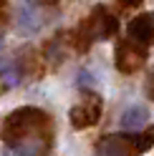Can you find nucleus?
Returning <instances> with one entry per match:
<instances>
[{
	"instance_id": "nucleus-14",
	"label": "nucleus",
	"mask_w": 154,
	"mask_h": 156,
	"mask_svg": "<svg viewBox=\"0 0 154 156\" xmlns=\"http://www.w3.org/2000/svg\"><path fill=\"white\" fill-rule=\"evenodd\" d=\"M119 3H121V5H127V8H137L141 0H119Z\"/></svg>"
},
{
	"instance_id": "nucleus-3",
	"label": "nucleus",
	"mask_w": 154,
	"mask_h": 156,
	"mask_svg": "<svg viewBox=\"0 0 154 156\" xmlns=\"http://www.w3.org/2000/svg\"><path fill=\"white\" fill-rule=\"evenodd\" d=\"M154 146V131L147 133H114L96 144V156H139Z\"/></svg>"
},
{
	"instance_id": "nucleus-12",
	"label": "nucleus",
	"mask_w": 154,
	"mask_h": 156,
	"mask_svg": "<svg viewBox=\"0 0 154 156\" xmlns=\"http://www.w3.org/2000/svg\"><path fill=\"white\" fill-rule=\"evenodd\" d=\"M8 18V0H0V23H5Z\"/></svg>"
},
{
	"instance_id": "nucleus-6",
	"label": "nucleus",
	"mask_w": 154,
	"mask_h": 156,
	"mask_svg": "<svg viewBox=\"0 0 154 156\" xmlns=\"http://www.w3.org/2000/svg\"><path fill=\"white\" fill-rule=\"evenodd\" d=\"M147 63V53H144V45L139 43H119L116 45V68L121 73H134Z\"/></svg>"
},
{
	"instance_id": "nucleus-16",
	"label": "nucleus",
	"mask_w": 154,
	"mask_h": 156,
	"mask_svg": "<svg viewBox=\"0 0 154 156\" xmlns=\"http://www.w3.org/2000/svg\"><path fill=\"white\" fill-rule=\"evenodd\" d=\"M0 53H3V41H0Z\"/></svg>"
},
{
	"instance_id": "nucleus-7",
	"label": "nucleus",
	"mask_w": 154,
	"mask_h": 156,
	"mask_svg": "<svg viewBox=\"0 0 154 156\" xmlns=\"http://www.w3.org/2000/svg\"><path fill=\"white\" fill-rule=\"evenodd\" d=\"M127 33H129V41L131 43H139V45H147L154 41V13H139L137 18H131V23L127 25Z\"/></svg>"
},
{
	"instance_id": "nucleus-1",
	"label": "nucleus",
	"mask_w": 154,
	"mask_h": 156,
	"mask_svg": "<svg viewBox=\"0 0 154 156\" xmlns=\"http://www.w3.org/2000/svg\"><path fill=\"white\" fill-rule=\"evenodd\" d=\"M51 131H53V123L48 119V113L41 108H18L5 119V126H3L5 144L18 139H33V136L51 139Z\"/></svg>"
},
{
	"instance_id": "nucleus-5",
	"label": "nucleus",
	"mask_w": 154,
	"mask_h": 156,
	"mask_svg": "<svg viewBox=\"0 0 154 156\" xmlns=\"http://www.w3.org/2000/svg\"><path fill=\"white\" fill-rule=\"evenodd\" d=\"M101 119V98L94 91H86V98L71 108V123L76 129H89Z\"/></svg>"
},
{
	"instance_id": "nucleus-8",
	"label": "nucleus",
	"mask_w": 154,
	"mask_h": 156,
	"mask_svg": "<svg viewBox=\"0 0 154 156\" xmlns=\"http://www.w3.org/2000/svg\"><path fill=\"white\" fill-rule=\"evenodd\" d=\"M48 141L46 136H33V139H18V141H8L5 149L8 156H43L48 149Z\"/></svg>"
},
{
	"instance_id": "nucleus-11",
	"label": "nucleus",
	"mask_w": 154,
	"mask_h": 156,
	"mask_svg": "<svg viewBox=\"0 0 154 156\" xmlns=\"http://www.w3.org/2000/svg\"><path fill=\"white\" fill-rule=\"evenodd\" d=\"M79 86H81V88H86V86L91 88V86H94V76H91L89 71H81V73H79Z\"/></svg>"
},
{
	"instance_id": "nucleus-9",
	"label": "nucleus",
	"mask_w": 154,
	"mask_h": 156,
	"mask_svg": "<svg viewBox=\"0 0 154 156\" xmlns=\"http://www.w3.org/2000/svg\"><path fill=\"white\" fill-rule=\"evenodd\" d=\"M147 121H149V111L144 106H131L121 113V129L127 131H137L141 126H147Z\"/></svg>"
},
{
	"instance_id": "nucleus-10",
	"label": "nucleus",
	"mask_w": 154,
	"mask_h": 156,
	"mask_svg": "<svg viewBox=\"0 0 154 156\" xmlns=\"http://www.w3.org/2000/svg\"><path fill=\"white\" fill-rule=\"evenodd\" d=\"M23 68L18 66L15 61H10V63H5L3 68H0V83L5 86V88H13V86H18L20 83V78H23Z\"/></svg>"
},
{
	"instance_id": "nucleus-4",
	"label": "nucleus",
	"mask_w": 154,
	"mask_h": 156,
	"mask_svg": "<svg viewBox=\"0 0 154 156\" xmlns=\"http://www.w3.org/2000/svg\"><path fill=\"white\" fill-rule=\"evenodd\" d=\"M48 20V10L38 0H23L15 10V30L20 35H33L38 33Z\"/></svg>"
},
{
	"instance_id": "nucleus-2",
	"label": "nucleus",
	"mask_w": 154,
	"mask_h": 156,
	"mask_svg": "<svg viewBox=\"0 0 154 156\" xmlns=\"http://www.w3.org/2000/svg\"><path fill=\"white\" fill-rule=\"evenodd\" d=\"M116 30H119L116 15H111L106 8L99 5V8H94V13L81 23L79 30L71 35L73 38V48L83 53V51H89V45L94 41H106V38H111Z\"/></svg>"
},
{
	"instance_id": "nucleus-15",
	"label": "nucleus",
	"mask_w": 154,
	"mask_h": 156,
	"mask_svg": "<svg viewBox=\"0 0 154 156\" xmlns=\"http://www.w3.org/2000/svg\"><path fill=\"white\" fill-rule=\"evenodd\" d=\"M43 3H56V0H43Z\"/></svg>"
},
{
	"instance_id": "nucleus-13",
	"label": "nucleus",
	"mask_w": 154,
	"mask_h": 156,
	"mask_svg": "<svg viewBox=\"0 0 154 156\" xmlns=\"http://www.w3.org/2000/svg\"><path fill=\"white\" fill-rule=\"evenodd\" d=\"M147 93L154 98V73H149V76H147Z\"/></svg>"
}]
</instances>
